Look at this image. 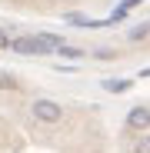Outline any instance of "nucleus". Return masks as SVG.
Here are the masks:
<instances>
[{"instance_id": "39448f33", "label": "nucleus", "mask_w": 150, "mask_h": 153, "mask_svg": "<svg viewBox=\"0 0 150 153\" xmlns=\"http://www.w3.org/2000/svg\"><path fill=\"white\" fill-rule=\"evenodd\" d=\"M134 83L130 80H104V90H110V93H123V90H130Z\"/></svg>"}, {"instance_id": "0eeeda50", "label": "nucleus", "mask_w": 150, "mask_h": 153, "mask_svg": "<svg viewBox=\"0 0 150 153\" xmlns=\"http://www.w3.org/2000/svg\"><path fill=\"white\" fill-rule=\"evenodd\" d=\"M130 37H134V40H147V23H140V27H134V30H130Z\"/></svg>"}, {"instance_id": "f257e3e1", "label": "nucleus", "mask_w": 150, "mask_h": 153, "mask_svg": "<svg viewBox=\"0 0 150 153\" xmlns=\"http://www.w3.org/2000/svg\"><path fill=\"white\" fill-rule=\"evenodd\" d=\"M57 43H63V40H60V37H54V33L13 37V40H7V47L13 50V53H20V57H43V53H54Z\"/></svg>"}, {"instance_id": "7ed1b4c3", "label": "nucleus", "mask_w": 150, "mask_h": 153, "mask_svg": "<svg viewBox=\"0 0 150 153\" xmlns=\"http://www.w3.org/2000/svg\"><path fill=\"white\" fill-rule=\"evenodd\" d=\"M127 123L134 126V130H140V133H143V130H147V123H150L147 107H143V103H140V107H134V110H130V117H127Z\"/></svg>"}, {"instance_id": "f03ea898", "label": "nucleus", "mask_w": 150, "mask_h": 153, "mask_svg": "<svg viewBox=\"0 0 150 153\" xmlns=\"http://www.w3.org/2000/svg\"><path fill=\"white\" fill-rule=\"evenodd\" d=\"M34 117L40 120V123H60V117H63V110H60V103H54V100H34Z\"/></svg>"}, {"instance_id": "20e7f679", "label": "nucleus", "mask_w": 150, "mask_h": 153, "mask_svg": "<svg viewBox=\"0 0 150 153\" xmlns=\"http://www.w3.org/2000/svg\"><path fill=\"white\" fill-rule=\"evenodd\" d=\"M54 53H60V57H67V60H80V57H87V50H80V47H67V43H57Z\"/></svg>"}, {"instance_id": "1a4fd4ad", "label": "nucleus", "mask_w": 150, "mask_h": 153, "mask_svg": "<svg viewBox=\"0 0 150 153\" xmlns=\"http://www.w3.org/2000/svg\"><path fill=\"white\" fill-rule=\"evenodd\" d=\"M0 47H7V37H4V33H0Z\"/></svg>"}, {"instance_id": "423d86ee", "label": "nucleus", "mask_w": 150, "mask_h": 153, "mask_svg": "<svg viewBox=\"0 0 150 153\" xmlns=\"http://www.w3.org/2000/svg\"><path fill=\"white\" fill-rule=\"evenodd\" d=\"M0 87H4V90H17L20 83L13 80V73H0Z\"/></svg>"}, {"instance_id": "6e6552de", "label": "nucleus", "mask_w": 150, "mask_h": 153, "mask_svg": "<svg viewBox=\"0 0 150 153\" xmlns=\"http://www.w3.org/2000/svg\"><path fill=\"white\" fill-rule=\"evenodd\" d=\"M93 57H100V60H113L117 53H113V50H107V47H104V50H97V53H93Z\"/></svg>"}]
</instances>
